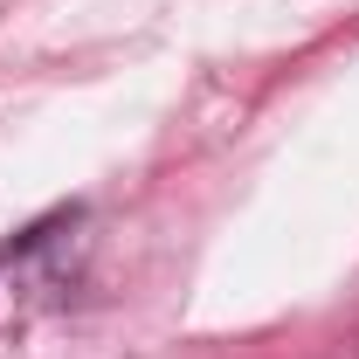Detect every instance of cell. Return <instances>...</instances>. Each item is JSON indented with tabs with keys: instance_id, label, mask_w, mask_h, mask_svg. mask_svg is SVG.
Returning <instances> with one entry per match:
<instances>
[]
</instances>
